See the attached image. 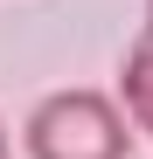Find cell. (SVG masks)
<instances>
[{
  "mask_svg": "<svg viewBox=\"0 0 153 159\" xmlns=\"http://www.w3.org/2000/svg\"><path fill=\"white\" fill-rule=\"evenodd\" d=\"M132 139H139V125L125 111V97L91 90V83L49 90L21 125L28 159H132Z\"/></svg>",
  "mask_w": 153,
  "mask_h": 159,
  "instance_id": "6da1fadb",
  "label": "cell"
},
{
  "mask_svg": "<svg viewBox=\"0 0 153 159\" xmlns=\"http://www.w3.org/2000/svg\"><path fill=\"white\" fill-rule=\"evenodd\" d=\"M0 159H7V125H0Z\"/></svg>",
  "mask_w": 153,
  "mask_h": 159,
  "instance_id": "3957f363",
  "label": "cell"
},
{
  "mask_svg": "<svg viewBox=\"0 0 153 159\" xmlns=\"http://www.w3.org/2000/svg\"><path fill=\"white\" fill-rule=\"evenodd\" d=\"M139 28H153V0H146V21H139Z\"/></svg>",
  "mask_w": 153,
  "mask_h": 159,
  "instance_id": "277c9868",
  "label": "cell"
},
{
  "mask_svg": "<svg viewBox=\"0 0 153 159\" xmlns=\"http://www.w3.org/2000/svg\"><path fill=\"white\" fill-rule=\"evenodd\" d=\"M118 97L125 111H132V125L153 139V28H139V42L125 48V69H118Z\"/></svg>",
  "mask_w": 153,
  "mask_h": 159,
  "instance_id": "7a4b0ae2",
  "label": "cell"
}]
</instances>
